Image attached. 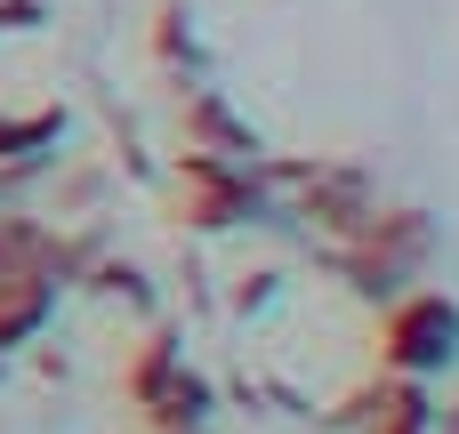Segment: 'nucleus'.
Returning a JSON list of instances; mask_svg holds the SVG:
<instances>
[{
    "instance_id": "obj_2",
    "label": "nucleus",
    "mask_w": 459,
    "mask_h": 434,
    "mask_svg": "<svg viewBox=\"0 0 459 434\" xmlns=\"http://www.w3.org/2000/svg\"><path fill=\"white\" fill-rule=\"evenodd\" d=\"M161 379H169V338H153V346L137 354V370H129V395L145 403ZM194 411H202V387H194V379H178V387H169V403H161L153 419H169V427H178V419H194Z\"/></svg>"
},
{
    "instance_id": "obj_3",
    "label": "nucleus",
    "mask_w": 459,
    "mask_h": 434,
    "mask_svg": "<svg viewBox=\"0 0 459 434\" xmlns=\"http://www.w3.org/2000/svg\"><path fill=\"white\" fill-rule=\"evenodd\" d=\"M186 185H194V226H226V217L242 209V185H234L210 153H194V161H186Z\"/></svg>"
},
{
    "instance_id": "obj_4",
    "label": "nucleus",
    "mask_w": 459,
    "mask_h": 434,
    "mask_svg": "<svg viewBox=\"0 0 459 434\" xmlns=\"http://www.w3.org/2000/svg\"><path fill=\"white\" fill-rule=\"evenodd\" d=\"M387 434H428V403H420L411 387L395 395V411H387Z\"/></svg>"
},
{
    "instance_id": "obj_1",
    "label": "nucleus",
    "mask_w": 459,
    "mask_h": 434,
    "mask_svg": "<svg viewBox=\"0 0 459 434\" xmlns=\"http://www.w3.org/2000/svg\"><path fill=\"white\" fill-rule=\"evenodd\" d=\"M459 338V314L444 298H403L395 314H387V362H403V370H428V362H444Z\"/></svg>"
}]
</instances>
